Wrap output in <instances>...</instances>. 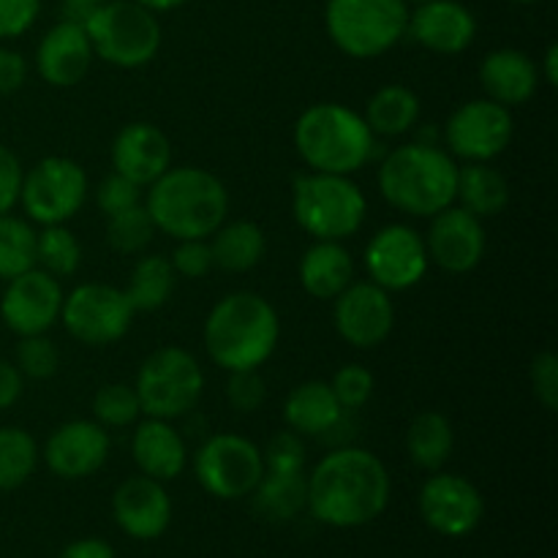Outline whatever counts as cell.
Returning <instances> with one entry per match:
<instances>
[{"mask_svg":"<svg viewBox=\"0 0 558 558\" xmlns=\"http://www.w3.org/2000/svg\"><path fill=\"white\" fill-rule=\"evenodd\" d=\"M294 147L311 172L354 174L371 161L376 136L360 112L325 101L305 109L294 125Z\"/></svg>","mask_w":558,"mask_h":558,"instance_id":"5","label":"cell"},{"mask_svg":"<svg viewBox=\"0 0 558 558\" xmlns=\"http://www.w3.org/2000/svg\"><path fill=\"white\" fill-rule=\"evenodd\" d=\"M14 365L20 368L22 376L33 381L52 379L58 374L60 354L54 349V343L49 341L47 332H38V336H22L16 343V357Z\"/></svg>","mask_w":558,"mask_h":558,"instance_id":"39","label":"cell"},{"mask_svg":"<svg viewBox=\"0 0 558 558\" xmlns=\"http://www.w3.org/2000/svg\"><path fill=\"white\" fill-rule=\"evenodd\" d=\"M456 158L425 142H409L390 150L376 174L387 205L414 218H430L456 205Z\"/></svg>","mask_w":558,"mask_h":558,"instance_id":"4","label":"cell"},{"mask_svg":"<svg viewBox=\"0 0 558 558\" xmlns=\"http://www.w3.org/2000/svg\"><path fill=\"white\" fill-rule=\"evenodd\" d=\"M251 496L265 521L287 523L308 507V477L305 472H265Z\"/></svg>","mask_w":558,"mask_h":558,"instance_id":"30","label":"cell"},{"mask_svg":"<svg viewBox=\"0 0 558 558\" xmlns=\"http://www.w3.org/2000/svg\"><path fill=\"white\" fill-rule=\"evenodd\" d=\"M343 412L347 409H341L338 398L332 396L330 381L319 379L298 385L283 401L287 428L300 436H325L341 420Z\"/></svg>","mask_w":558,"mask_h":558,"instance_id":"27","label":"cell"},{"mask_svg":"<svg viewBox=\"0 0 558 558\" xmlns=\"http://www.w3.org/2000/svg\"><path fill=\"white\" fill-rule=\"evenodd\" d=\"M82 245L65 223H52L36 234V267L52 278H69L80 270Z\"/></svg>","mask_w":558,"mask_h":558,"instance_id":"35","label":"cell"},{"mask_svg":"<svg viewBox=\"0 0 558 558\" xmlns=\"http://www.w3.org/2000/svg\"><path fill=\"white\" fill-rule=\"evenodd\" d=\"M90 38L93 54L114 69H142L161 49V25L156 11L134 0H107L82 22Z\"/></svg>","mask_w":558,"mask_h":558,"instance_id":"7","label":"cell"},{"mask_svg":"<svg viewBox=\"0 0 558 558\" xmlns=\"http://www.w3.org/2000/svg\"><path fill=\"white\" fill-rule=\"evenodd\" d=\"M63 3H65V20L85 22V16L90 14L96 5L107 3V0H63Z\"/></svg>","mask_w":558,"mask_h":558,"instance_id":"51","label":"cell"},{"mask_svg":"<svg viewBox=\"0 0 558 558\" xmlns=\"http://www.w3.org/2000/svg\"><path fill=\"white\" fill-rule=\"evenodd\" d=\"M407 33L436 54H461L477 36V20L458 0H428L409 14Z\"/></svg>","mask_w":558,"mask_h":558,"instance_id":"22","label":"cell"},{"mask_svg":"<svg viewBox=\"0 0 558 558\" xmlns=\"http://www.w3.org/2000/svg\"><path fill=\"white\" fill-rule=\"evenodd\" d=\"M213 265L227 272H248L265 259L267 240L259 223L254 221H223L210 234Z\"/></svg>","mask_w":558,"mask_h":558,"instance_id":"29","label":"cell"},{"mask_svg":"<svg viewBox=\"0 0 558 558\" xmlns=\"http://www.w3.org/2000/svg\"><path fill=\"white\" fill-rule=\"evenodd\" d=\"M390 472L363 447H332L308 474V507L319 523L360 529L374 523L390 505Z\"/></svg>","mask_w":558,"mask_h":558,"instance_id":"1","label":"cell"},{"mask_svg":"<svg viewBox=\"0 0 558 558\" xmlns=\"http://www.w3.org/2000/svg\"><path fill=\"white\" fill-rule=\"evenodd\" d=\"M134 3H140V5H145V9H150V11H172V9H178V5H183L185 0H134Z\"/></svg>","mask_w":558,"mask_h":558,"instance_id":"53","label":"cell"},{"mask_svg":"<svg viewBox=\"0 0 558 558\" xmlns=\"http://www.w3.org/2000/svg\"><path fill=\"white\" fill-rule=\"evenodd\" d=\"M22 163L5 145H0V216L14 210L20 205V191H22Z\"/></svg>","mask_w":558,"mask_h":558,"instance_id":"47","label":"cell"},{"mask_svg":"<svg viewBox=\"0 0 558 558\" xmlns=\"http://www.w3.org/2000/svg\"><path fill=\"white\" fill-rule=\"evenodd\" d=\"M38 466V445L25 428H0V490H16Z\"/></svg>","mask_w":558,"mask_h":558,"instance_id":"34","label":"cell"},{"mask_svg":"<svg viewBox=\"0 0 558 558\" xmlns=\"http://www.w3.org/2000/svg\"><path fill=\"white\" fill-rule=\"evenodd\" d=\"M480 85L485 98L512 109L526 104L539 87V69L521 49H494L480 63Z\"/></svg>","mask_w":558,"mask_h":558,"instance_id":"24","label":"cell"},{"mask_svg":"<svg viewBox=\"0 0 558 558\" xmlns=\"http://www.w3.org/2000/svg\"><path fill=\"white\" fill-rule=\"evenodd\" d=\"M456 202L480 221L494 218L510 205V183L488 161H466V167H458Z\"/></svg>","mask_w":558,"mask_h":558,"instance_id":"28","label":"cell"},{"mask_svg":"<svg viewBox=\"0 0 558 558\" xmlns=\"http://www.w3.org/2000/svg\"><path fill=\"white\" fill-rule=\"evenodd\" d=\"M194 474L202 488L221 501H238L254 494L265 474L262 450L238 434H216L196 450Z\"/></svg>","mask_w":558,"mask_h":558,"instance_id":"10","label":"cell"},{"mask_svg":"<svg viewBox=\"0 0 558 558\" xmlns=\"http://www.w3.org/2000/svg\"><path fill=\"white\" fill-rule=\"evenodd\" d=\"M41 11V0H0V41L27 33Z\"/></svg>","mask_w":558,"mask_h":558,"instance_id":"46","label":"cell"},{"mask_svg":"<svg viewBox=\"0 0 558 558\" xmlns=\"http://www.w3.org/2000/svg\"><path fill=\"white\" fill-rule=\"evenodd\" d=\"M428 265L425 238L407 223L381 227L365 248L368 278L387 292H403V289L417 287L428 272Z\"/></svg>","mask_w":558,"mask_h":558,"instance_id":"14","label":"cell"},{"mask_svg":"<svg viewBox=\"0 0 558 558\" xmlns=\"http://www.w3.org/2000/svg\"><path fill=\"white\" fill-rule=\"evenodd\" d=\"M140 414V398H136V390L131 385L112 381V385H104L93 396V417L104 428H125V425H134Z\"/></svg>","mask_w":558,"mask_h":558,"instance_id":"38","label":"cell"},{"mask_svg":"<svg viewBox=\"0 0 558 558\" xmlns=\"http://www.w3.org/2000/svg\"><path fill=\"white\" fill-rule=\"evenodd\" d=\"M58 558H118L114 556V548L109 543L98 537H85V539H74V543L65 545L60 550Z\"/></svg>","mask_w":558,"mask_h":558,"instance_id":"50","label":"cell"},{"mask_svg":"<svg viewBox=\"0 0 558 558\" xmlns=\"http://www.w3.org/2000/svg\"><path fill=\"white\" fill-rule=\"evenodd\" d=\"M354 281V259L338 240H316L300 259V283L316 300H336Z\"/></svg>","mask_w":558,"mask_h":558,"instance_id":"26","label":"cell"},{"mask_svg":"<svg viewBox=\"0 0 558 558\" xmlns=\"http://www.w3.org/2000/svg\"><path fill=\"white\" fill-rule=\"evenodd\" d=\"M136 311L123 289L109 283H82L63 298L60 322L85 347H109L129 332Z\"/></svg>","mask_w":558,"mask_h":558,"instance_id":"12","label":"cell"},{"mask_svg":"<svg viewBox=\"0 0 558 558\" xmlns=\"http://www.w3.org/2000/svg\"><path fill=\"white\" fill-rule=\"evenodd\" d=\"M156 223H153L150 213H147L145 202L129 210L118 213V216L107 218V243L114 254L134 256L142 254L147 245L156 238Z\"/></svg>","mask_w":558,"mask_h":558,"instance_id":"37","label":"cell"},{"mask_svg":"<svg viewBox=\"0 0 558 558\" xmlns=\"http://www.w3.org/2000/svg\"><path fill=\"white\" fill-rule=\"evenodd\" d=\"M425 251H428V259L445 272H452V276L472 272L485 256L483 221L463 207H445L430 216Z\"/></svg>","mask_w":558,"mask_h":558,"instance_id":"18","label":"cell"},{"mask_svg":"<svg viewBox=\"0 0 558 558\" xmlns=\"http://www.w3.org/2000/svg\"><path fill=\"white\" fill-rule=\"evenodd\" d=\"M205 374L194 354L180 347L156 349L136 371L134 390L142 414L156 420H178L202 398Z\"/></svg>","mask_w":558,"mask_h":558,"instance_id":"9","label":"cell"},{"mask_svg":"<svg viewBox=\"0 0 558 558\" xmlns=\"http://www.w3.org/2000/svg\"><path fill=\"white\" fill-rule=\"evenodd\" d=\"M265 398H267V387H265V379L259 376V368L229 371L227 401L234 412L240 414L259 412Z\"/></svg>","mask_w":558,"mask_h":558,"instance_id":"42","label":"cell"},{"mask_svg":"<svg viewBox=\"0 0 558 558\" xmlns=\"http://www.w3.org/2000/svg\"><path fill=\"white\" fill-rule=\"evenodd\" d=\"M512 136H515L512 112L490 98L461 104L445 125L450 156L463 158V161H494L510 147Z\"/></svg>","mask_w":558,"mask_h":558,"instance_id":"13","label":"cell"},{"mask_svg":"<svg viewBox=\"0 0 558 558\" xmlns=\"http://www.w3.org/2000/svg\"><path fill=\"white\" fill-rule=\"evenodd\" d=\"M27 80V63L16 49L0 47V96L16 93Z\"/></svg>","mask_w":558,"mask_h":558,"instance_id":"48","label":"cell"},{"mask_svg":"<svg viewBox=\"0 0 558 558\" xmlns=\"http://www.w3.org/2000/svg\"><path fill=\"white\" fill-rule=\"evenodd\" d=\"M145 207L158 232L180 240H207L229 213V191L202 167H169L147 185Z\"/></svg>","mask_w":558,"mask_h":558,"instance_id":"2","label":"cell"},{"mask_svg":"<svg viewBox=\"0 0 558 558\" xmlns=\"http://www.w3.org/2000/svg\"><path fill=\"white\" fill-rule=\"evenodd\" d=\"M305 456L303 436L294 430H281L262 450L265 472H305Z\"/></svg>","mask_w":558,"mask_h":558,"instance_id":"41","label":"cell"},{"mask_svg":"<svg viewBox=\"0 0 558 558\" xmlns=\"http://www.w3.org/2000/svg\"><path fill=\"white\" fill-rule=\"evenodd\" d=\"M529 381H532V392L543 409L556 412L558 409V357L554 352L534 354L532 365H529Z\"/></svg>","mask_w":558,"mask_h":558,"instance_id":"44","label":"cell"},{"mask_svg":"<svg viewBox=\"0 0 558 558\" xmlns=\"http://www.w3.org/2000/svg\"><path fill=\"white\" fill-rule=\"evenodd\" d=\"M363 191L347 174L305 172L294 178L292 213L303 232L314 240H343L354 238L365 221Z\"/></svg>","mask_w":558,"mask_h":558,"instance_id":"6","label":"cell"},{"mask_svg":"<svg viewBox=\"0 0 558 558\" xmlns=\"http://www.w3.org/2000/svg\"><path fill=\"white\" fill-rule=\"evenodd\" d=\"M332 303H336L332 322H336L338 336L354 349L381 347L396 327L390 292L376 287L374 281H352Z\"/></svg>","mask_w":558,"mask_h":558,"instance_id":"16","label":"cell"},{"mask_svg":"<svg viewBox=\"0 0 558 558\" xmlns=\"http://www.w3.org/2000/svg\"><path fill=\"white\" fill-rule=\"evenodd\" d=\"M325 25L343 54L371 60L407 36L409 9L407 0H327Z\"/></svg>","mask_w":558,"mask_h":558,"instance_id":"8","label":"cell"},{"mask_svg":"<svg viewBox=\"0 0 558 558\" xmlns=\"http://www.w3.org/2000/svg\"><path fill=\"white\" fill-rule=\"evenodd\" d=\"M374 374L357 363H349L343 368H338L330 381L332 396L338 398L341 409H347V412L363 409L371 401V396H374Z\"/></svg>","mask_w":558,"mask_h":558,"instance_id":"40","label":"cell"},{"mask_svg":"<svg viewBox=\"0 0 558 558\" xmlns=\"http://www.w3.org/2000/svg\"><path fill=\"white\" fill-rule=\"evenodd\" d=\"M512 3H537V0H512Z\"/></svg>","mask_w":558,"mask_h":558,"instance_id":"54","label":"cell"},{"mask_svg":"<svg viewBox=\"0 0 558 558\" xmlns=\"http://www.w3.org/2000/svg\"><path fill=\"white\" fill-rule=\"evenodd\" d=\"M63 298L65 294L58 278L33 267V270L5 281V292L0 298V316H3L5 327L20 338L38 336L60 319Z\"/></svg>","mask_w":558,"mask_h":558,"instance_id":"17","label":"cell"},{"mask_svg":"<svg viewBox=\"0 0 558 558\" xmlns=\"http://www.w3.org/2000/svg\"><path fill=\"white\" fill-rule=\"evenodd\" d=\"M131 456L145 477L169 483L185 472L189 463V450L178 428H172L169 420L147 417L145 423L136 425L134 439H131Z\"/></svg>","mask_w":558,"mask_h":558,"instance_id":"25","label":"cell"},{"mask_svg":"<svg viewBox=\"0 0 558 558\" xmlns=\"http://www.w3.org/2000/svg\"><path fill=\"white\" fill-rule=\"evenodd\" d=\"M22 390H25V376L20 374V368L9 360H0V412L14 407Z\"/></svg>","mask_w":558,"mask_h":558,"instance_id":"49","label":"cell"},{"mask_svg":"<svg viewBox=\"0 0 558 558\" xmlns=\"http://www.w3.org/2000/svg\"><path fill=\"white\" fill-rule=\"evenodd\" d=\"M417 507L425 526L450 539L472 534L485 515V501L477 485L461 474L447 472H434L425 480Z\"/></svg>","mask_w":558,"mask_h":558,"instance_id":"15","label":"cell"},{"mask_svg":"<svg viewBox=\"0 0 558 558\" xmlns=\"http://www.w3.org/2000/svg\"><path fill=\"white\" fill-rule=\"evenodd\" d=\"M363 118L374 136H403L417 125L420 98L407 85H385L368 98Z\"/></svg>","mask_w":558,"mask_h":558,"instance_id":"31","label":"cell"},{"mask_svg":"<svg viewBox=\"0 0 558 558\" xmlns=\"http://www.w3.org/2000/svg\"><path fill=\"white\" fill-rule=\"evenodd\" d=\"M539 80L548 82L550 87L558 85V47H556V44H550V47L545 49L543 71H539Z\"/></svg>","mask_w":558,"mask_h":558,"instance_id":"52","label":"cell"},{"mask_svg":"<svg viewBox=\"0 0 558 558\" xmlns=\"http://www.w3.org/2000/svg\"><path fill=\"white\" fill-rule=\"evenodd\" d=\"M456 447V430L441 412H423L407 430V452L423 472H441Z\"/></svg>","mask_w":558,"mask_h":558,"instance_id":"32","label":"cell"},{"mask_svg":"<svg viewBox=\"0 0 558 558\" xmlns=\"http://www.w3.org/2000/svg\"><path fill=\"white\" fill-rule=\"evenodd\" d=\"M142 185L131 183L123 174L112 172L98 183L96 189V205L104 216H118V213L129 210V207L142 205Z\"/></svg>","mask_w":558,"mask_h":558,"instance_id":"43","label":"cell"},{"mask_svg":"<svg viewBox=\"0 0 558 558\" xmlns=\"http://www.w3.org/2000/svg\"><path fill=\"white\" fill-rule=\"evenodd\" d=\"M281 319L270 300L256 292H232L218 300L205 322V349L218 368H259L276 352Z\"/></svg>","mask_w":558,"mask_h":558,"instance_id":"3","label":"cell"},{"mask_svg":"<svg viewBox=\"0 0 558 558\" xmlns=\"http://www.w3.org/2000/svg\"><path fill=\"white\" fill-rule=\"evenodd\" d=\"M174 283H178V272H174L172 262L161 254H147L140 256L131 270L129 289H125V298H129L131 308L140 314H150V311L163 308L169 303L174 292Z\"/></svg>","mask_w":558,"mask_h":558,"instance_id":"33","label":"cell"},{"mask_svg":"<svg viewBox=\"0 0 558 558\" xmlns=\"http://www.w3.org/2000/svg\"><path fill=\"white\" fill-rule=\"evenodd\" d=\"M112 518L131 539L150 543L167 534L172 523V499L158 480L136 474L118 485L112 496Z\"/></svg>","mask_w":558,"mask_h":558,"instance_id":"20","label":"cell"},{"mask_svg":"<svg viewBox=\"0 0 558 558\" xmlns=\"http://www.w3.org/2000/svg\"><path fill=\"white\" fill-rule=\"evenodd\" d=\"M93 63V47L82 22L63 20L44 33L36 49V69L47 85L74 87Z\"/></svg>","mask_w":558,"mask_h":558,"instance_id":"23","label":"cell"},{"mask_svg":"<svg viewBox=\"0 0 558 558\" xmlns=\"http://www.w3.org/2000/svg\"><path fill=\"white\" fill-rule=\"evenodd\" d=\"M172 167L169 136L153 123H129L114 134L112 172L147 189Z\"/></svg>","mask_w":558,"mask_h":558,"instance_id":"21","label":"cell"},{"mask_svg":"<svg viewBox=\"0 0 558 558\" xmlns=\"http://www.w3.org/2000/svg\"><path fill=\"white\" fill-rule=\"evenodd\" d=\"M36 267V232L27 221L11 213L0 216V278L22 276Z\"/></svg>","mask_w":558,"mask_h":558,"instance_id":"36","label":"cell"},{"mask_svg":"<svg viewBox=\"0 0 558 558\" xmlns=\"http://www.w3.org/2000/svg\"><path fill=\"white\" fill-rule=\"evenodd\" d=\"M112 439L96 420H71L52 430L44 447L49 472L60 480H85L107 463Z\"/></svg>","mask_w":558,"mask_h":558,"instance_id":"19","label":"cell"},{"mask_svg":"<svg viewBox=\"0 0 558 558\" xmlns=\"http://www.w3.org/2000/svg\"><path fill=\"white\" fill-rule=\"evenodd\" d=\"M407 3H417L420 5V3H428V0H407Z\"/></svg>","mask_w":558,"mask_h":558,"instance_id":"55","label":"cell"},{"mask_svg":"<svg viewBox=\"0 0 558 558\" xmlns=\"http://www.w3.org/2000/svg\"><path fill=\"white\" fill-rule=\"evenodd\" d=\"M87 191V174L80 163L63 156H49L22 174L20 205L31 221L52 227L71 221L80 213Z\"/></svg>","mask_w":558,"mask_h":558,"instance_id":"11","label":"cell"},{"mask_svg":"<svg viewBox=\"0 0 558 558\" xmlns=\"http://www.w3.org/2000/svg\"><path fill=\"white\" fill-rule=\"evenodd\" d=\"M172 267L183 278H205L213 270V251L207 240H180L172 254Z\"/></svg>","mask_w":558,"mask_h":558,"instance_id":"45","label":"cell"}]
</instances>
